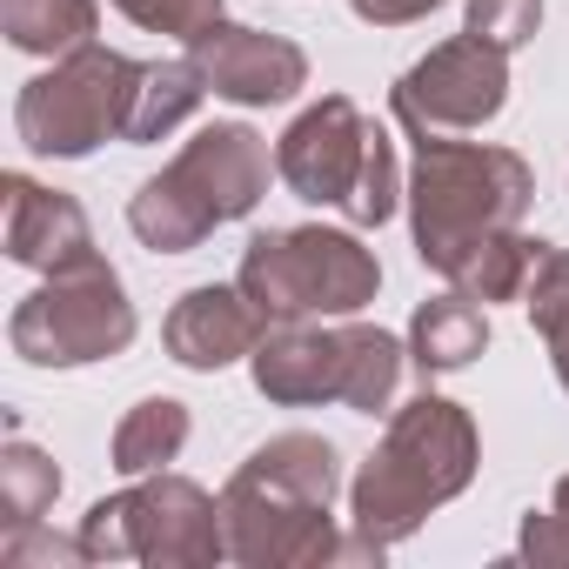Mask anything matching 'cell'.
<instances>
[{
  "instance_id": "cell-1",
  "label": "cell",
  "mask_w": 569,
  "mask_h": 569,
  "mask_svg": "<svg viewBox=\"0 0 569 569\" xmlns=\"http://www.w3.org/2000/svg\"><path fill=\"white\" fill-rule=\"evenodd\" d=\"M522 161L516 154H476L422 141V188H416V234L422 261L456 274L476 248H489V228L522 214Z\"/></svg>"
},
{
  "instance_id": "cell-2",
  "label": "cell",
  "mask_w": 569,
  "mask_h": 569,
  "mask_svg": "<svg viewBox=\"0 0 569 569\" xmlns=\"http://www.w3.org/2000/svg\"><path fill=\"white\" fill-rule=\"evenodd\" d=\"M268 161H261V141L248 128H208L168 181H148L141 201H134V234L181 254L201 228L254 208V188H261Z\"/></svg>"
},
{
  "instance_id": "cell-12",
  "label": "cell",
  "mask_w": 569,
  "mask_h": 569,
  "mask_svg": "<svg viewBox=\"0 0 569 569\" xmlns=\"http://www.w3.org/2000/svg\"><path fill=\"white\" fill-rule=\"evenodd\" d=\"M416 349H422L429 369H456L482 349V316L469 302H429L416 316Z\"/></svg>"
},
{
  "instance_id": "cell-8",
  "label": "cell",
  "mask_w": 569,
  "mask_h": 569,
  "mask_svg": "<svg viewBox=\"0 0 569 569\" xmlns=\"http://www.w3.org/2000/svg\"><path fill=\"white\" fill-rule=\"evenodd\" d=\"M201 54H208L214 88L234 94V101H289V94L302 88V54L281 48V41H261V34H248V28L208 34Z\"/></svg>"
},
{
  "instance_id": "cell-4",
  "label": "cell",
  "mask_w": 569,
  "mask_h": 569,
  "mask_svg": "<svg viewBox=\"0 0 569 569\" xmlns=\"http://www.w3.org/2000/svg\"><path fill=\"white\" fill-rule=\"evenodd\" d=\"M241 281L261 309L302 316V309H362L382 274L349 234H261Z\"/></svg>"
},
{
  "instance_id": "cell-11",
  "label": "cell",
  "mask_w": 569,
  "mask_h": 569,
  "mask_svg": "<svg viewBox=\"0 0 569 569\" xmlns=\"http://www.w3.org/2000/svg\"><path fill=\"white\" fill-rule=\"evenodd\" d=\"M94 28V0H8V34L28 54L74 48Z\"/></svg>"
},
{
  "instance_id": "cell-13",
  "label": "cell",
  "mask_w": 569,
  "mask_h": 569,
  "mask_svg": "<svg viewBox=\"0 0 569 569\" xmlns=\"http://www.w3.org/2000/svg\"><path fill=\"white\" fill-rule=\"evenodd\" d=\"M121 14H134L141 28H161V34L208 41L221 21V0H121Z\"/></svg>"
},
{
  "instance_id": "cell-15",
  "label": "cell",
  "mask_w": 569,
  "mask_h": 569,
  "mask_svg": "<svg viewBox=\"0 0 569 569\" xmlns=\"http://www.w3.org/2000/svg\"><path fill=\"white\" fill-rule=\"evenodd\" d=\"M422 8H436V0H356V14H369V21H409Z\"/></svg>"
},
{
  "instance_id": "cell-14",
  "label": "cell",
  "mask_w": 569,
  "mask_h": 569,
  "mask_svg": "<svg viewBox=\"0 0 569 569\" xmlns=\"http://www.w3.org/2000/svg\"><path fill=\"white\" fill-rule=\"evenodd\" d=\"M536 21H542V0H476L469 8V34L496 48H516L522 34H536Z\"/></svg>"
},
{
  "instance_id": "cell-5",
  "label": "cell",
  "mask_w": 569,
  "mask_h": 569,
  "mask_svg": "<svg viewBox=\"0 0 569 569\" xmlns=\"http://www.w3.org/2000/svg\"><path fill=\"white\" fill-rule=\"evenodd\" d=\"M134 88H141V68H128L114 54H81L74 68H61V74L28 88L21 134L41 154H88L108 128H128Z\"/></svg>"
},
{
  "instance_id": "cell-10",
  "label": "cell",
  "mask_w": 569,
  "mask_h": 569,
  "mask_svg": "<svg viewBox=\"0 0 569 569\" xmlns=\"http://www.w3.org/2000/svg\"><path fill=\"white\" fill-rule=\"evenodd\" d=\"M14 194V221H8V241H14V254L21 261H54V268H88V228H81V214L68 208V201H54V194H41V188H28V181H14L8 188Z\"/></svg>"
},
{
  "instance_id": "cell-6",
  "label": "cell",
  "mask_w": 569,
  "mask_h": 569,
  "mask_svg": "<svg viewBox=\"0 0 569 569\" xmlns=\"http://www.w3.org/2000/svg\"><path fill=\"white\" fill-rule=\"evenodd\" d=\"M134 336V316L121 302V281L108 268H81V281H54L14 316V342L34 362H94Z\"/></svg>"
},
{
  "instance_id": "cell-7",
  "label": "cell",
  "mask_w": 569,
  "mask_h": 569,
  "mask_svg": "<svg viewBox=\"0 0 569 569\" xmlns=\"http://www.w3.org/2000/svg\"><path fill=\"white\" fill-rule=\"evenodd\" d=\"M396 108H402L409 121H422V114H436V121H482V114L502 108V54L482 48V34L442 48L436 61H422V68L402 81Z\"/></svg>"
},
{
  "instance_id": "cell-9",
  "label": "cell",
  "mask_w": 569,
  "mask_h": 569,
  "mask_svg": "<svg viewBox=\"0 0 569 569\" xmlns=\"http://www.w3.org/2000/svg\"><path fill=\"white\" fill-rule=\"evenodd\" d=\"M248 336H254V322L241 316V302H234L228 289H194V296L181 302V316L168 322V342H174V356H181L188 369H221V362H234V356L248 349Z\"/></svg>"
},
{
  "instance_id": "cell-3",
  "label": "cell",
  "mask_w": 569,
  "mask_h": 569,
  "mask_svg": "<svg viewBox=\"0 0 569 569\" xmlns=\"http://www.w3.org/2000/svg\"><path fill=\"white\" fill-rule=\"evenodd\" d=\"M281 174L302 188V201H342L356 221H382L396 201L389 148L376 128H362V114L349 101H329L309 121H296V134L281 141Z\"/></svg>"
}]
</instances>
